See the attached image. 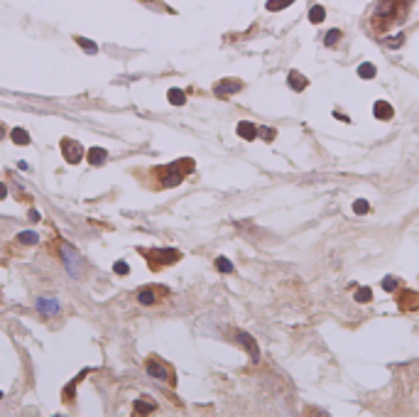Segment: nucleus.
I'll return each mask as SVG.
<instances>
[{"instance_id": "obj_1", "label": "nucleus", "mask_w": 419, "mask_h": 417, "mask_svg": "<svg viewBox=\"0 0 419 417\" xmlns=\"http://www.w3.org/2000/svg\"><path fill=\"white\" fill-rule=\"evenodd\" d=\"M142 255L150 260V268H152V270H162L165 265L179 260V250H174V248H155V250H150V253L142 250Z\"/></svg>"}, {"instance_id": "obj_2", "label": "nucleus", "mask_w": 419, "mask_h": 417, "mask_svg": "<svg viewBox=\"0 0 419 417\" xmlns=\"http://www.w3.org/2000/svg\"><path fill=\"white\" fill-rule=\"evenodd\" d=\"M59 253H61V260H64L66 273H69L71 278H81V275H84V263H81V258L76 255V250L71 248L69 243H61V246H59Z\"/></svg>"}, {"instance_id": "obj_3", "label": "nucleus", "mask_w": 419, "mask_h": 417, "mask_svg": "<svg viewBox=\"0 0 419 417\" xmlns=\"http://www.w3.org/2000/svg\"><path fill=\"white\" fill-rule=\"evenodd\" d=\"M61 155H64V160H66L69 165H79V162L84 160V147H81V142L64 138V140H61Z\"/></svg>"}, {"instance_id": "obj_4", "label": "nucleus", "mask_w": 419, "mask_h": 417, "mask_svg": "<svg viewBox=\"0 0 419 417\" xmlns=\"http://www.w3.org/2000/svg\"><path fill=\"white\" fill-rule=\"evenodd\" d=\"M240 88H243V81H238V79H226V81H218L213 86V91L218 96H231V93H238Z\"/></svg>"}, {"instance_id": "obj_5", "label": "nucleus", "mask_w": 419, "mask_h": 417, "mask_svg": "<svg viewBox=\"0 0 419 417\" xmlns=\"http://www.w3.org/2000/svg\"><path fill=\"white\" fill-rule=\"evenodd\" d=\"M37 312L44 317H54L59 312V302L54 297H37Z\"/></svg>"}, {"instance_id": "obj_6", "label": "nucleus", "mask_w": 419, "mask_h": 417, "mask_svg": "<svg viewBox=\"0 0 419 417\" xmlns=\"http://www.w3.org/2000/svg\"><path fill=\"white\" fill-rule=\"evenodd\" d=\"M86 157H88V162L93 167H101V165H106V160H108V150L106 147H91Z\"/></svg>"}, {"instance_id": "obj_7", "label": "nucleus", "mask_w": 419, "mask_h": 417, "mask_svg": "<svg viewBox=\"0 0 419 417\" xmlns=\"http://www.w3.org/2000/svg\"><path fill=\"white\" fill-rule=\"evenodd\" d=\"M10 140H12L15 145H30V142H32V138H30V133H27L25 128H12V130H10Z\"/></svg>"}, {"instance_id": "obj_8", "label": "nucleus", "mask_w": 419, "mask_h": 417, "mask_svg": "<svg viewBox=\"0 0 419 417\" xmlns=\"http://www.w3.org/2000/svg\"><path fill=\"white\" fill-rule=\"evenodd\" d=\"M238 341H240V344H245V348L250 351L252 361H257V358H260V353H257V344L252 341V336H250V334H245V332H238Z\"/></svg>"}, {"instance_id": "obj_9", "label": "nucleus", "mask_w": 419, "mask_h": 417, "mask_svg": "<svg viewBox=\"0 0 419 417\" xmlns=\"http://www.w3.org/2000/svg\"><path fill=\"white\" fill-rule=\"evenodd\" d=\"M147 373L152 375V378H157V380H167L169 378L167 368H165L162 363H157V361H150V363H147Z\"/></svg>"}, {"instance_id": "obj_10", "label": "nucleus", "mask_w": 419, "mask_h": 417, "mask_svg": "<svg viewBox=\"0 0 419 417\" xmlns=\"http://www.w3.org/2000/svg\"><path fill=\"white\" fill-rule=\"evenodd\" d=\"M137 302L145 304V307H152L157 302V294H155V287H145V290L137 292Z\"/></svg>"}, {"instance_id": "obj_11", "label": "nucleus", "mask_w": 419, "mask_h": 417, "mask_svg": "<svg viewBox=\"0 0 419 417\" xmlns=\"http://www.w3.org/2000/svg\"><path fill=\"white\" fill-rule=\"evenodd\" d=\"M37 241H40V236H37L35 231H22V233H17V243H20V246H37Z\"/></svg>"}, {"instance_id": "obj_12", "label": "nucleus", "mask_w": 419, "mask_h": 417, "mask_svg": "<svg viewBox=\"0 0 419 417\" xmlns=\"http://www.w3.org/2000/svg\"><path fill=\"white\" fill-rule=\"evenodd\" d=\"M375 118L390 121V118H392V106H390V103H385V101H377V103H375Z\"/></svg>"}, {"instance_id": "obj_13", "label": "nucleus", "mask_w": 419, "mask_h": 417, "mask_svg": "<svg viewBox=\"0 0 419 417\" xmlns=\"http://www.w3.org/2000/svg\"><path fill=\"white\" fill-rule=\"evenodd\" d=\"M167 98L172 106H184V103H186V93H184L181 88H169Z\"/></svg>"}, {"instance_id": "obj_14", "label": "nucleus", "mask_w": 419, "mask_h": 417, "mask_svg": "<svg viewBox=\"0 0 419 417\" xmlns=\"http://www.w3.org/2000/svg\"><path fill=\"white\" fill-rule=\"evenodd\" d=\"M132 410H135L137 415H150V413L157 410V405H152V403H147V400H135Z\"/></svg>"}, {"instance_id": "obj_15", "label": "nucleus", "mask_w": 419, "mask_h": 417, "mask_svg": "<svg viewBox=\"0 0 419 417\" xmlns=\"http://www.w3.org/2000/svg\"><path fill=\"white\" fill-rule=\"evenodd\" d=\"M74 42H76V44L84 49L86 54H96V52H98V44H96V42H91V40H86V37H81V35H76V37H74Z\"/></svg>"}, {"instance_id": "obj_16", "label": "nucleus", "mask_w": 419, "mask_h": 417, "mask_svg": "<svg viewBox=\"0 0 419 417\" xmlns=\"http://www.w3.org/2000/svg\"><path fill=\"white\" fill-rule=\"evenodd\" d=\"M238 135L240 138H245V140H252L257 133H255V125L248 123V121H243V123H238Z\"/></svg>"}, {"instance_id": "obj_17", "label": "nucleus", "mask_w": 419, "mask_h": 417, "mask_svg": "<svg viewBox=\"0 0 419 417\" xmlns=\"http://www.w3.org/2000/svg\"><path fill=\"white\" fill-rule=\"evenodd\" d=\"M287 83H290V88H294V91H301V88L306 86V79H304V76H299V71H290Z\"/></svg>"}, {"instance_id": "obj_18", "label": "nucleus", "mask_w": 419, "mask_h": 417, "mask_svg": "<svg viewBox=\"0 0 419 417\" xmlns=\"http://www.w3.org/2000/svg\"><path fill=\"white\" fill-rule=\"evenodd\" d=\"M324 17H326V10H324L321 5H314V7L309 10V22H314V25H316V22H321Z\"/></svg>"}, {"instance_id": "obj_19", "label": "nucleus", "mask_w": 419, "mask_h": 417, "mask_svg": "<svg viewBox=\"0 0 419 417\" xmlns=\"http://www.w3.org/2000/svg\"><path fill=\"white\" fill-rule=\"evenodd\" d=\"M358 76H363V79H373V76H375V64H370V62L360 64V67H358Z\"/></svg>"}, {"instance_id": "obj_20", "label": "nucleus", "mask_w": 419, "mask_h": 417, "mask_svg": "<svg viewBox=\"0 0 419 417\" xmlns=\"http://www.w3.org/2000/svg\"><path fill=\"white\" fill-rule=\"evenodd\" d=\"M216 268H218L221 273H233V263H231L228 258H216Z\"/></svg>"}, {"instance_id": "obj_21", "label": "nucleus", "mask_w": 419, "mask_h": 417, "mask_svg": "<svg viewBox=\"0 0 419 417\" xmlns=\"http://www.w3.org/2000/svg\"><path fill=\"white\" fill-rule=\"evenodd\" d=\"M338 40H341V32H338V30H329V35H326L324 44H326V47H334Z\"/></svg>"}, {"instance_id": "obj_22", "label": "nucleus", "mask_w": 419, "mask_h": 417, "mask_svg": "<svg viewBox=\"0 0 419 417\" xmlns=\"http://www.w3.org/2000/svg\"><path fill=\"white\" fill-rule=\"evenodd\" d=\"M356 299H358V302H370V299H373V292L368 290V287H363V290L356 292Z\"/></svg>"}, {"instance_id": "obj_23", "label": "nucleus", "mask_w": 419, "mask_h": 417, "mask_svg": "<svg viewBox=\"0 0 419 417\" xmlns=\"http://www.w3.org/2000/svg\"><path fill=\"white\" fill-rule=\"evenodd\" d=\"M113 270H116L118 275H127V273H130V268H127V263H125V260H118V263L113 265Z\"/></svg>"}, {"instance_id": "obj_24", "label": "nucleus", "mask_w": 419, "mask_h": 417, "mask_svg": "<svg viewBox=\"0 0 419 417\" xmlns=\"http://www.w3.org/2000/svg\"><path fill=\"white\" fill-rule=\"evenodd\" d=\"M290 2H292V0H270L267 7H270V10H280V7H287Z\"/></svg>"}, {"instance_id": "obj_25", "label": "nucleus", "mask_w": 419, "mask_h": 417, "mask_svg": "<svg viewBox=\"0 0 419 417\" xmlns=\"http://www.w3.org/2000/svg\"><path fill=\"white\" fill-rule=\"evenodd\" d=\"M353 211H356V213H368V202H365V199H358V202L353 204Z\"/></svg>"}, {"instance_id": "obj_26", "label": "nucleus", "mask_w": 419, "mask_h": 417, "mask_svg": "<svg viewBox=\"0 0 419 417\" xmlns=\"http://www.w3.org/2000/svg\"><path fill=\"white\" fill-rule=\"evenodd\" d=\"M382 285H385V290H387V292H392L395 287H397V278H392V275H390V278H385V282H382Z\"/></svg>"}, {"instance_id": "obj_27", "label": "nucleus", "mask_w": 419, "mask_h": 417, "mask_svg": "<svg viewBox=\"0 0 419 417\" xmlns=\"http://www.w3.org/2000/svg\"><path fill=\"white\" fill-rule=\"evenodd\" d=\"M392 7H395L392 2H382V5L377 7V15H390V10H392Z\"/></svg>"}, {"instance_id": "obj_28", "label": "nucleus", "mask_w": 419, "mask_h": 417, "mask_svg": "<svg viewBox=\"0 0 419 417\" xmlns=\"http://www.w3.org/2000/svg\"><path fill=\"white\" fill-rule=\"evenodd\" d=\"M402 35H397V37H392V40H385V44H390V47H397V44H402Z\"/></svg>"}, {"instance_id": "obj_29", "label": "nucleus", "mask_w": 419, "mask_h": 417, "mask_svg": "<svg viewBox=\"0 0 419 417\" xmlns=\"http://www.w3.org/2000/svg\"><path fill=\"white\" fill-rule=\"evenodd\" d=\"M262 130H265V138H267V140L275 138V130H272V128H262Z\"/></svg>"}, {"instance_id": "obj_30", "label": "nucleus", "mask_w": 419, "mask_h": 417, "mask_svg": "<svg viewBox=\"0 0 419 417\" xmlns=\"http://www.w3.org/2000/svg\"><path fill=\"white\" fill-rule=\"evenodd\" d=\"M27 216H30V221H40V211H35V208H32Z\"/></svg>"}, {"instance_id": "obj_31", "label": "nucleus", "mask_w": 419, "mask_h": 417, "mask_svg": "<svg viewBox=\"0 0 419 417\" xmlns=\"http://www.w3.org/2000/svg\"><path fill=\"white\" fill-rule=\"evenodd\" d=\"M5 197H7V189H5V184L0 182V199H5Z\"/></svg>"}, {"instance_id": "obj_32", "label": "nucleus", "mask_w": 419, "mask_h": 417, "mask_svg": "<svg viewBox=\"0 0 419 417\" xmlns=\"http://www.w3.org/2000/svg\"><path fill=\"white\" fill-rule=\"evenodd\" d=\"M0 138H5V125L0 123Z\"/></svg>"}, {"instance_id": "obj_33", "label": "nucleus", "mask_w": 419, "mask_h": 417, "mask_svg": "<svg viewBox=\"0 0 419 417\" xmlns=\"http://www.w3.org/2000/svg\"><path fill=\"white\" fill-rule=\"evenodd\" d=\"M0 398H2V390H0Z\"/></svg>"}]
</instances>
